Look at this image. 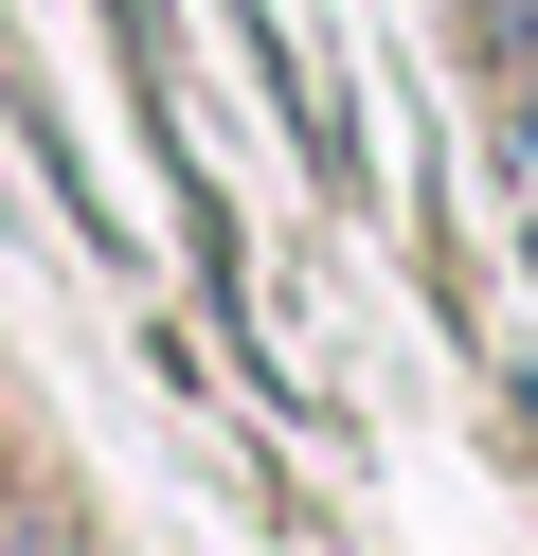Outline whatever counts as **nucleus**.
<instances>
[{
    "label": "nucleus",
    "instance_id": "obj_1",
    "mask_svg": "<svg viewBox=\"0 0 538 556\" xmlns=\"http://www.w3.org/2000/svg\"><path fill=\"white\" fill-rule=\"evenodd\" d=\"M466 54L502 73V144L538 162V0H466Z\"/></svg>",
    "mask_w": 538,
    "mask_h": 556
}]
</instances>
